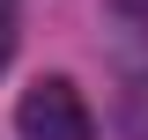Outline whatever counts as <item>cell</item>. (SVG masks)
<instances>
[{"label":"cell","mask_w":148,"mask_h":140,"mask_svg":"<svg viewBox=\"0 0 148 140\" xmlns=\"http://www.w3.org/2000/svg\"><path fill=\"white\" fill-rule=\"evenodd\" d=\"M15 133L22 140H96V118L67 74H37L15 103Z\"/></svg>","instance_id":"6da1fadb"},{"label":"cell","mask_w":148,"mask_h":140,"mask_svg":"<svg viewBox=\"0 0 148 140\" xmlns=\"http://www.w3.org/2000/svg\"><path fill=\"white\" fill-rule=\"evenodd\" d=\"M8 59H15V22L0 15V74H8Z\"/></svg>","instance_id":"7a4b0ae2"}]
</instances>
